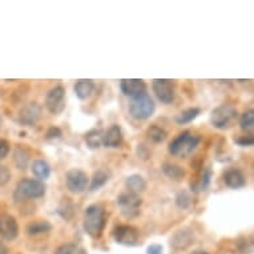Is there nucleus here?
Segmentation results:
<instances>
[{
	"mask_svg": "<svg viewBox=\"0 0 254 254\" xmlns=\"http://www.w3.org/2000/svg\"><path fill=\"white\" fill-rule=\"evenodd\" d=\"M107 224V213L103 205L92 204L84 212L83 226L85 233L92 238H100Z\"/></svg>",
	"mask_w": 254,
	"mask_h": 254,
	"instance_id": "f257e3e1",
	"label": "nucleus"
},
{
	"mask_svg": "<svg viewBox=\"0 0 254 254\" xmlns=\"http://www.w3.org/2000/svg\"><path fill=\"white\" fill-rule=\"evenodd\" d=\"M200 142L201 137L198 134L185 130V132L180 133L177 137L172 140V142L168 146V150L175 157L185 158L188 156H190L197 149Z\"/></svg>",
	"mask_w": 254,
	"mask_h": 254,
	"instance_id": "f03ea898",
	"label": "nucleus"
},
{
	"mask_svg": "<svg viewBox=\"0 0 254 254\" xmlns=\"http://www.w3.org/2000/svg\"><path fill=\"white\" fill-rule=\"evenodd\" d=\"M44 194H46V185L43 181L36 179H23L17 183L15 188L13 201L16 204H20L31 198H40Z\"/></svg>",
	"mask_w": 254,
	"mask_h": 254,
	"instance_id": "7ed1b4c3",
	"label": "nucleus"
},
{
	"mask_svg": "<svg viewBox=\"0 0 254 254\" xmlns=\"http://www.w3.org/2000/svg\"><path fill=\"white\" fill-rule=\"evenodd\" d=\"M156 104L153 99L148 93H142L140 96L132 97L129 103L130 116L136 120H146L154 113Z\"/></svg>",
	"mask_w": 254,
	"mask_h": 254,
	"instance_id": "20e7f679",
	"label": "nucleus"
},
{
	"mask_svg": "<svg viewBox=\"0 0 254 254\" xmlns=\"http://www.w3.org/2000/svg\"><path fill=\"white\" fill-rule=\"evenodd\" d=\"M237 109L230 104H222L217 107L210 113V124L216 129H226L237 119Z\"/></svg>",
	"mask_w": 254,
	"mask_h": 254,
	"instance_id": "39448f33",
	"label": "nucleus"
},
{
	"mask_svg": "<svg viewBox=\"0 0 254 254\" xmlns=\"http://www.w3.org/2000/svg\"><path fill=\"white\" fill-rule=\"evenodd\" d=\"M142 201L138 194L130 192H124L117 197V205L120 208L121 214L125 218H136L140 214Z\"/></svg>",
	"mask_w": 254,
	"mask_h": 254,
	"instance_id": "423d86ee",
	"label": "nucleus"
},
{
	"mask_svg": "<svg viewBox=\"0 0 254 254\" xmlns=\"http://www.w3.org/2000/svg\"><path fill=\"white\" fill-rule=\"evenodd\" d=\"M46 108L52 115H60L65 108V89L63 85L51 88L46 95Z\"/></svg>",
	"mask_w": 254,
	"mask_h": 254,
	"instance_id": "0eeeda50",
	"label": "nucleus"
},
{
	"mask_svg": "<svg viewBox=\"0 0 254 254\" xmlns=\"http://www.w3.org/2000/svg\"><path fill=\"white\" fill-rule=\"evenodd\" d=\"M113 240L124 246H136L140 241V234L136 228L130 225H119L112 232Z\"/></svg>",
	"mask_w": 254,
	"mask_h": 254,
	"instance_id": "6e6552de",
	"label": "nucleus"
},
{
	"mask_svg": "<svg viewBox=\"0 0 254 254\" xmlns=\"http://www.w3.org/2000/svg\"><path fill=\"white\" fill-rule=\"evenodd\" d=\"M65 184H67V189L69 192L73 194H79L88 188L89 179H88L87 173L81 169H71L65 175Z\"/></svg>",
	"mask_w": 254,
	"mask_h": 254,
	"instance_id": "1a4fd4ad",
	"label": "nucleus"
},
{
	"mask_svg": "<svg viewBox=\"0 0 254 254\" xmlns=\"http://www.w3.org/2000/svg\"><path fill=\"white\" fill-rule=\"evenodd\" d=\"M152 88L156 97L163 104H171L175 100V83L168 79H154L152 81Z\"/></svg>",
	"mask_w": 254,
	"mask_h": 254,
	"instance_id": "9d476101",
	"label": "nucleus"
},
{
	"mask_svg": "<svg viewBox=\"0 0 254 254\" xmlns=\"http://www.w3.org/2000/svg\"><path fill=\"white\" fill-rule=\"evenodd\" d=\"M19 234L16 218L8 213L0 214V237L5 241H13Z\"/></svg>",
	"mask_w": 254,
	"mask_h": 254,
	"instance_id": "9b49d317",
	"label": "nucleus"
},
{
	"mask_svg": "<svg viewBox=\"0 0 254 254\" xmlns=\"http://www.w3.org/2000/svg\"><path fill=\"white\" fill-rule=\"evenodd\" d=\"M40 117H42V107L35 101L25 104L19 112V121L25 127H34L40 120Z\"/></svg>",
	"mask_w": 254,
	"mask_h": 254,
	"instance_id": "f8f14e48",
	"label": "nucleus"
},
{
	"mask_svg": "<svg viewBox=\"0 0 254 254\" xmlns=\"http://www.w3.org/2000/svg\"><path fill=\"white\" fill-rule=\"evenodd\" d=\"M120 89L125 96L132 99L146 93V84L142 79H123L120 81Z\"/></svg>",
	"mask_w": 254,
	"mask_h": 254,
	"instance_id": "ddd939ff",
	"label": "nucleus"
},
{
	"mask_svg": "<svg viewBox=\"0 0 254 254\" xmlns=\"http://www.w3.org/2000/svg\"><path fill=\"white\" fill-rule=\"evenodd\" d=\"M194 241V233L189 228H183L176 232L171 238V246L175 250H185Z\"/></svg>",
	"mask_w": 254,
	"mask_h": 254,
	"instance_id": "4468645a",
	"label": "nucleus"
},
{
	"mask_svg": "<svg viewBox=\"0 0 254 254\" xmlns=\"http://www.w3.org/2000/svg\"><path fill=\"white\" fill-rule=\"evenodd\" d=\"M224 183L230 189H241L246 187V177L237 168H230L224 173Z\"/></svg>",
	"mask_w": 254,
	"mask_h": 254,
	"instance_id": "2eb2a0df",
	"label": "nucleus"
},
{
	"mask_svg": "<svg viewBox=\"0 0 254 254\" xmlns=\"http://www.w3.org/2000/svg\"><path fill=\"white\" fill-rule=\"evenodd\" d=\"M123 142V130L117 124H113L103 133V145L107 148H119Z\"/></svg>",
	"mask_w": 254,
	"mask_h": 254,
	"instance_id": "dca6fc26",
	"label": "nucleus"
},
{
	"mask_svg": "<svg viewBox=\"0 0 254 254\" xmlns=\"http://www.w3.org/2000/svg\"><path fill=\"white\" fill-rule=\"evenodd\" d=\"M73 89L80 100H87L95 91V83L91 79H80L76 81Z\"/></svg>",
	"mask_w": 254,
	"mask_h": 254,
	"instance_id": "f3484780",
	"label": "nucleus"
},
{
	"mask_svg": "<svg viewBox=\"0 0 254 254\" xmlns=\"http://www.w3.org/2000/svg\"><path fill=\"white\" fill-rule=\"evenodd\" d=\"M125 187L128 189V192L138 194V193L144 192L146 189V181L140 175L128 176L127 180H125Z\"/></svg>",
	"mask_w": 254,
	"mask_h": 254,
	"instance_id": "a211bd4d",
	"label": "nucleus"
},
{
	"mask_svg": "<svg viewBox=\"0 0 254 254\" xmlns=\"http://www.w3.org/2000/svg\"><path fill=\"white\" fill-rule=\"evenodd\" d=\"M31 171L39 181H44L51 176V167L46 160H35L31 167Z\"/></svg>",
	"mask_w": 254,
	"mask_h": 254,
	"instance_id": "6ab92c4d",
	"label": "nucleus"
},
{
	"mask_svg": "<svg viewBox=\"0 0 254 254\" xmlns=\"http://www.w3.org/2000/svg\"><path fill=\"white\" fill-rule=\"evenodd\" d=\"M29 157H31V154L24 146H17L15 152H13V163H15L17 169L25 171L28 168Z\"/></svg>",
	"mask_w": 254,
	"mask_h": 254,
	"instance_id": "aec40b11",
	"label": "nucleus"
},
{
	"mask_svg": "<svg viewBox=\"0 0 254 254\" xmlns=\"http://www.w3.org/2000/svg\"><path fill=\"white\" fill-rule=\"evenodd\" d=\"M163 173L167 176L168 179L175 180V181H180V180L184 179L185 176V171H184L183 167H180L177 164H172V163H164L163 167Z\"/></svg>",
	"mask_w": 254,
	"mask_h": 254,
	"instance_id": "412c9836",
	"label": "nucleus"
},
{
	"mask_svg": "<svg viewBox=\"0 0 254 254\" xmlns=\"http://www.w3.org/2000/svg\"><path fill=\"white\" fill-rule=\"evenodd\" d=\"M52 230V225H51L48 221H34V222H31L27 226V233L29 236H39V234H44L48 233Z\"/></svg>",
	"mask_w": 254,
	"mask_h": 254,
	"instance_id": "4be33fe9",
	"label": "nucleus"
},
{
	"mask_svg": "<svg viewBox=\"0 0 254 254\" xmlns=\"http://www.w3.org/2000/svg\"><path fill=\"white\" fill-rule=\"evenodd\" d=\"M85 144L91 149H99L103 145V130L100 129H91L84 136Z\"/></svg>",
	"mask_w": 254,
	"mask_h": 254,
	"instance_id": "5701e85b",
	"label": "nucleus"
},
{
	"mask_svg": "<svg viewBox=\"0 0 254 254\" xmlns=\"http://www.w3.org/2000/svg\"><path fill=\"white\" fill-rule=\"evenodd\" d=\"M75 204L69 198H63V201L60 202L58 208V214L62 217L63 220L69 221L72 220V217L75 216Z\"/></svg>",
	"mask_w": 254,
	"mask_h": 254,
	"instance_id": "b1692460",
	"label": "nucleus"
},
{
	"mask_svg": "<svg viewBox=\"0 0 254 254\" xmlns=\"http://www.w3.org/2000/svg\"><path fill=\"white\" fill-rule=\"evenodd\" d=\"M200 113H201L200 108H188L185 109V111H183L180 115H177L175 120L179 125L189 124V123H192L194 119H197Z\"/></svg>",
	"mask_w": 254,
	"mask_h": 254,
	"instance_id": "393cba45",
	"label": "nucleus"
},
{
	"mask_svg": "<svg viewBox=\"0 0 254 254\" xmlns=\"http://www.w3.org/2000/svg\"><path fill=\"white\" fill-rule=\"evenodd\" d=\"M109 181V175L104 171H97L95 172V175L92 177L91 184H89V190L95 192L97 189H100Z\"/></svg>",
	"mask_w": 254,
	"mask_h": 254,
	"instance_id": "a878e982",
	"label": "nucleus"
},
{
	"mask_svg": "<svg viewBox=\"0 0 254 254\" xmlns=\"http://www.w3.org/2000/svg\"><path fill=\"white\" fill-rule=\"evenodd\" d=\"M146 136L154 144H160V142H163L167 138V132H165L164 128L158 127V125H150L149 128L146 129Z\"/></svg>",
	"mask_w": 254,
	"mask_h": 254,
	"instance_id": "bb28decb",
	"label": "nucleus"
},
{
	"mask_svg": "<svg viewBox=\"0 0 254 254\" xmlns=\"http://www.w3.org/2000/svg\"><path fill=\"white\" fill-rule=\"evenodd\" d=\"M240 125H241L242 130L245 132H253L254 128V111L249 109L246 112L242 113V116L240 117Z\"/></svg>",
	"mask_w": 254,
	"mask_h": 254,
	"instance_id": "cd10ccee",
	"label": "nucleus"
},
{
	"mask_svg": "<svg viewBox=\"0 0 254 254\" xmlns=\"http://www.w3.org/2000/svg\"><path fill=\"white\" fill-rule=\"evenodd\" d=\"M212 169L209 167L204 168L202 169V172H201L200 175V179H198V184H197V187L194 190H205L206 188L209 187V184H210V181H212Z\"/></svg>",
	"mask_w": 254,
	"mask_h": 254,
	"instance_id": "c85d7f7f",
	"label": "nucleus"
},
{
	"mask_svg": "<svg viewBox=\"0 0 254 254\" xmlns=\"http://www.w3.org/2000/svg\"><path fill=\"white\" fill-rule=\"evenodd\" d=\"M55 254H87V250L76 244H67V245L60 246Z\"/></svg>",
	"mask_w": 254,
	"mask_h": 254,
	"instance_id": "c756f323",
	"label": "nucleus"
},
{
	"mask_svg": "<svg viewBox=\"0 0 254 254\" xmlns=\"http://www.w3.org/2000/svg\"><path fill=\"white\" fill-rule=\"evenodd\" d=\"M176 205L180 209H188L192 205V197H190V194L187 190H181L176 196Z\"/></svg>",
	"mask_w": 254,
	"mask_h": 254,
	"instance_id": "7c9ffc66",
	"label": "nucleus"
},
{
	"mask_svg": "<svg viewBox=\"0 0 254 254\" xmlns=\"http://www.w3.org/2000/svg\"><path fill=\"white\" fill-rule=\"evenodd\" d=\"M9 179H11V172H9V169L5 165L0 164V188L5 187L9 183Z\"/></svg>",
	"mask_w": 254,
	"mask_h": 254,
	"instance_id": "2f4dec72",
	"label": "nucleus"
},
{
	"mask_svg": "<svg viewBox=\"0 0 254 254\" xmlns=\"http://www.w3.org/2000/svg\"><path fill=\"white\" fill-rule=\"evenodd\" d=\"M62 136H63L62 129L58 128V127H51V128H48V130H47V133H46L47 140H59Z\"/></svg>",
	"mask_w": 254,
	"mask_h": 254,
	"instance_id": "473e14b6",
	"label": "nucleus"
},
{
	"mask_svg": "<svg viewBox=\"0 0 254 254\" xmlns=\"http://www.w3.org/2000/svg\"><path fill=\"white\" fill-rule=\"evenodd\" d=\"M236 144H238L242 148H249V146L254 145V137L253 134H249V136H241L236 140Z\"/></svg>",
	"mask_w": 254,
	"mask_h": 254,
	"instance_id": "72a5a7b5",
	"label": "nucleus"
},
{
	"mask_svg": "<svg viewBox=\"0 0 254 254\" xmlns=\"http://www.w3.org/2000/svg\"><path fill=\"white\" fill-rule=\"evenodd\" d=\"M11 146H9L8 141L4 138H0V160H4L9 154Z\"/></svg>",
	"mask_w": 254,
	"mask_h": 254,
	"instance_id": "f704fd0d",
	"label": "nucleus"
},
{
	"mask_svg": "<svg viewBox=\"0 0 254 254\" xmlns=\"http://www.w3.org/2000/svg\"><path fill=\"white\" fill-rule=\"evenodd\" d=\"M164 253V248L158 244H153L150 245L148 249H146V254H163Z\"/></svg>",
	"mask_w": 254,
	"mask_h": 254,
	"instance_id": "c9c22d12",
	"label": "nucleus"
},
{
	"mask_svg": "<svg viewBox=\"0 0 254 254\" xmlns=\"http://www.w3.org/2000/svg\"><path fill=\"white\" fill-rule=\"evenodd\" d=\"M0 254H8V248L4 245V242L0 240Z\"/></svg>",
	"mask_w": 254,
	"mask_h": 254,
	"instance_id": "e433bc0d",
	"label": "nucleus"
},
{
	"mask_svg": "<svg viewBox=\"0 0 254 254\" xmlns=\"http://www.w3.org/2000/svg\"><path fill=\"white\" fill-rule=\"evenodd\" d=\"M193 254H208L206 252H204V250H197V252H194Z\"/></svg>",
	"mask_w": 254,
	"mask_h": 254,
	"instance_id": "4c0bfd02",
	"label": "nucleus"
},
{
	"mask_svg": "<svg viewBox=\"0 0 254 254\" xmlns=\"http://www.w3.org/2000/svg\"><path fill=\"white\" fill-rule=\"evenodd\" d=\"M0 124H1V119H0Z\"/></svg>",
	"mask_w": 254,
	"mask_h": 254,
	"instance_id": "58836bf2",
	"label": "nucleus"
}]
</instances>
